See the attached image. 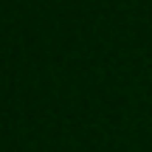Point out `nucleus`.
Instances as JSON below:
<instances>
[]
</instances>
